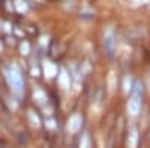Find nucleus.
<instances>
[{
    "mask_svg": "<svg viewBox=\"0 0 150 148\" xmlns=\"http://www.w3.org/2000/svg\"><path fill=\"white\" fill-rule=\"evenodd\" d=\"M114 48H116V36H114V30L111 27H108L104 32V49L108 58H112L114 55Z\"/></svg>",
    "mask_w": 150,
    "mask_h": 148,
    "instance_id": "obj_3",
    "label": "nucleus"
},
{
    "mask_svg": "<svg viewBox=\"0 0 150 148\" xmlns=\"http://www.w3.org/2000/svg\"><path fill=\"white\" fill-rule=\"evenodd\" d=\"M5 76H6L8 84L11 85V90L17 96H21L24 91V81H23V75H21L20 69L14 65L5 66Z\"/></svg>",
    "mask_w": 150,
    "mask_h": 148,
    "instance_id": "obj_1",
    "label": "nucleus"
},
{
    "mask_svg": "<svg viewBox=\"0 0 150 148\" xmlns=\"http://www.w3.org/2000/svg\"><path fill=\"white\" fill-rule=\"evenodd\" d=\"M141 109V87L140 82H135V88L128 100V114L135 117Z\"/></svg>",
    "mask_w": 150,
    "mask_h": 148,
    "instance_id": "obj_2",
    "label": "nucleus"
}]
</instances>
